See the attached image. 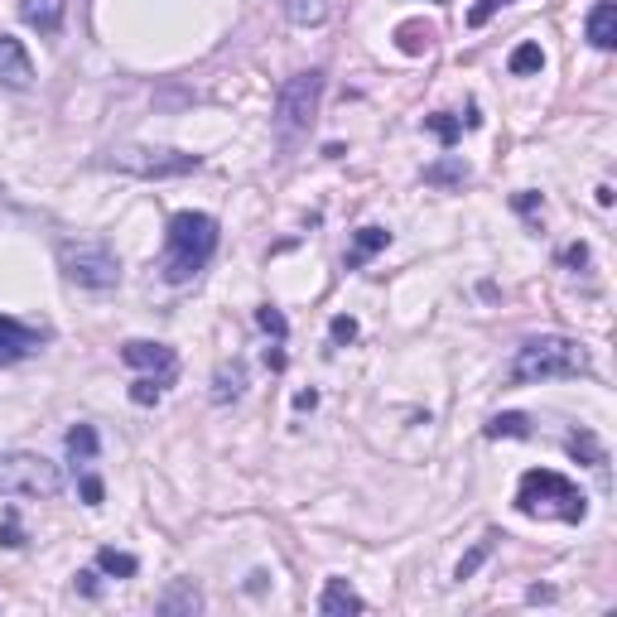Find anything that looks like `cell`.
<instances>
[{"label": "cell", "mask_w": 617, "mask_h": 617, "mask_svg": "<svg viewBox=\"0 0 617 617\" xmlns=\"http://www.w3.org/2000/svg\"><path fill=\"white\" fill-rule=\"evenodd\" d=\"M391 242V232H386V227H362V232H357V242H352V256H348V266L357 270L362 266V261H367V256H376V251H381V246Z\"/></svg>", "instance_id": "17"}, {"label": "cell", "mask_w": 617, "mask_h": 617, "mask_svg": "<svg viewBox=\"0 0 617 617\" xmlns=\"http://www.w3.org/2000/svg\"><path fill=\"white\" fill-rule=\"evenodd\" d=\"M29 82H34V63H29L25 44H20V39H10V34H0V87L25 92Z\"/></svg>", "instance_id": "10"}, {"label": "cell", "mask_w": 617, "mask_h": 617, "mask_svg": "<svg viewBox=\"0 0 617 617\" xmlns=\"http://www.w3.org/2000/svg\"><path fill=\"white\" fill-rule=\"evenodd\" d=\"M58 266L82 290H111L121 280V261L107 242H63L58 246Z\"/></svg>", "instance_id": "6"}, {"label": "cell", "mask_w": 617, "mask_h": 617, "mask_svg": "<svg viewBox=\"0 0 617 617\" xmlns=\"http://www.w3.org/2000/svg\"><path fill=\"white\" fill-rule=\"evenodd\" d=\"M97 569H102V574H111V579H131L135 569H140V560H135V555H126V550H97Z\"/></svg>", "instance_id": "18"}, {"label": "cell", "mask_w": 617, "mask_h": 617, "mask_svg": "<svg viewBox=\"0 0 617 617\" xmlns=\"http://www.w3.org/2000/svg\"><path fill=\"white\" fill-rule=\"evenodd\" d=\"M396 44H401V54H425V49H430L434 44V29L430 25H420V20H405L401 29H396Z\"/></svg>", "instance_id": "16"}, {"label": "cell", "mask_w": 617, "mask_h": 617, "mask_svg": "<svg viewBox=\"0 0 617 617\" xmlns=\"http://www.w3.org/2000/svg\"><path fill=\"white\" fill-rule=\"evenodd\" d=\"M295 405H299V410H314V405H319V396H314V391H299Z\"/></svg>", "instance_id": "36"}, {"label": "cell", "mask_w": 617, "mask_h": 617, "mask_svg": "<svg viewBox=\"0 0 617 617\" xmlns=\"http://www.w3.org/2000/svg\"><path fill=\"white\" fill-rule=\"evenodd\" d=\"M78 589L87 593V598H97V574H92V569H82L78 574Z\"/></svg>", "instance_id": "34"}, {"label": "cell", "mask_w": 617, "mask_h": 617, "mask_svg": "<svg viewBox=\"0 0 617 617\" xmlns=\"http://www.w3.org/2000/svg\"><path fill=\"white\" fill-rule=\"evenodd\" d=\"M516 511L521 516H540V521H564V526H579L589 516V497L569 483L555 468H531L521 473L516 483Z\"/></svg>", "instance_id": "3"}, {"label": "cell", "mask_w": 617, "mask_h": 617, "mask_svg": "<svg viewBox=\"0 0 617 617\" xmlns=\"http://www.w3.org/2000/svg\"><path fill=\"white\" fill-rule=\"evenodd\" d=\"M319 97H323V68L295 73V78L280 87V97H275V135H280L285 150L309 135L314 116H319Z\"/></svg>", "instance_id": "4"}, {"label": "cell", "mask_w": 617, "mask_h": 617, "mask_svg": "<svg viewBox=\"0 0 617 617\" xmlns=\"http://www.w3.org/2000/svg\"><path fill=\"white\" fill-rule=\"evenodd\" d=\"M111 169L121 174H135V179H184L198 169V155H184V150H150V145H116L107 155Z\"/></svg>", "instance_id": "7"}, {"label": "cell", "mask_w": 617, "mask_h": 617, "mask_svg": "<svg viewBox=\"0 0 617 617\" xmlns=\"http://www.w3.org/2000/svg\"><path fill=\"white\" fill-rule=\"evenodd\" d=\"M164 386H169L164 376H140V381L131 386V401H135V405H160Z\"/></svg>", "instance_id": "25"}, {"label": "cell", "mask_w": 617, "mask_h": 617, "mask_svg": "<svg viewBox=\"0 0 617 617\" xmlns=\"http://www.w3.org/2000/svg\"><path fill=\"white\" fill-rule=\"evenodd\" d=\"M589 372V352L584 343L564 338V333H540L526 338L507 367V386H536V381H560V376Z\"/></svg>", "instance_id": "2"}, {"label": "cell", "mask_w": 617, "mask_h": 617, "mask_svg": "<svg viewBox=\"0 0 617 617\" xmlns=\"http://www.w3.org/2000/svg\"><path fill=\"white\" fill-rule=\"evenodd\" d=\"M425 126L439 135V145H454L458 135H463V121H454L449 111H434V116H425Z\"/></svg>", "instance_id": "26"}, {"label": "cell", "mask_w": 617, "mask_h": 617, "mask_svg": "<svg viewBox=\"0 0 617 617\" xmlns=\"http://www.w3.org/2000/svg\"><path fill=\"white\" fill-rule=\"evenodd\" d=\"M82 502H87V507H97V502H102V478H92V473L82 478Z\"/></svg>", "instance_id": "32"}, {"label": "cell", "mask_w": 617, "mask_h": 617, "mask_svg": "<svg viewBox=\"0 0 617 617\" xmlns=\"http://www.w3.org/2000/svg\"><path fill=\"white\" fill-rule=\"evenodd\" d=\"M63 492V468L44 454L10 449L0 454V497H58Z\"/></svg>", "instance_id": "5"}, {"label": "cell", "mask_w": 617, "mask_h": 617, "mask_svg": "<svg viewBox=\"0 0 617 617\" xmlns=\"http://www.w3.org/2000/svg\"><path fill=\"white\" fill-rule=\"evenodd\" d=\"M492 545H497V536H483V540H478V545H473V550L458 560V579H473V574L483 569V560L492 555Z\"/></svg>", "instance_id": "24"}, {"label": "cell", "mask_w": 617, "mask_h": 617, "mask_svg": "<svg viewBox=\"0 0 617 617\" xmlns=\"http://www.w3.org/2000/svg\"><path fill=\"white\" fill-rule=\"evenodd\" d=\"M242 386H246V367H242V362H232V367H217L213 401H217V405L237 401V396H242Z\"/></svg>", "instance_id": "15"}, {"label": "cell", "mask_w": 617, "mask_h": 617, "mask_svg": "<svg viewBox=\"0 0 617 617\" xmlns=\"http://www.w3.org/2000/svg\"><path fill=\"white\" fill-rule=\"evenodd\" d=\"M516 208H521V213H536V208H540V193H516Z\"/></svg>", "instance_id": "35"}, {"label": "cell", "mask_w": 617, "mask_h": 617, "mask_svg": "<svg viewBox=\"0 0 617 617\" xmlns=\"http://www.w3.org/2000/svg\"><path fill=\"white\" fill-rule=\"evenodd\" d=\"M564 261H569V266H584V261H589V246H584V242H574L569 251H564Z\"/></svg>", "instance_id": "33"}, {"label": "cell", "mask_w": 617, "mask_h": 617, "mask_svg": "<svg viewBox=\"0 0 617 617\" xmlns=\"http://www.w3.org/2000/svg\"><path fill=\"white\" fill-rule=\"evenodd\" d=\"M0 545H5V550H20V545H25V531L15 526V511H10L5 526H0Z\"/></svg>", "instance_id": "31"}, {"label": "cell", "mask_w": 617, "mask_h": 617, "mask_svg": "<svg viewBox=\"0 0 617 617\" xmlns=\"http://www.w3.org/2000/svg\"><path fill=\"white\" fill-rule=\"evenodd\" d=\"M584 34H589V44L593 49H617V5L613 0H598L589 10V25H584Z\"/></svg>", "instance_id": "13"}, {"label": "cell", "mask_w": 617, "mask_h": 617, "mask_svg": "<svg viewBox=\"0 0 617 617\" xmlns=\"http://www.w3.org/2000/svg\"><path fill=\"white\" fill-rule=\"evenodd\" d=\"M502 5H507V0H478V5L468 10V25H473V29H478V25H487V20H492V15H497Z\"/></svg>", "instance_id": "29"}, {"label": "cell", "mask_w": 617, "mask_h": 617, "mask_svg": "<svg viewBox=\"0 0 617 617\" xmlns=\"http://www.w3.org/2000/svg\"><path fill=\"white\" fill-rule=\"evenodd\" d=\"M507 68L516 73V78H531V73H540L545 68V54H540V44H516L507 58Z\"/></svg>", "instance_id": "20"}, {"label": "cell", "mask_w": 617, "mask_h": 617, "mask_svg": "<svg viewBox=\"0 0 617 617\" xmlns=\"http://www.w3.org/2000/svg\"><path fill=\"white\" fill-rule=\"evenodd\" d=\"M328 333H333V343H352V338H357V319L338 314V319L328 323Z\"/></svg>", "instance_id": "30"}, {"label": "cell", "mask_w": 617, "mask_h": 617, "mask_svg": "<svg viewBox=\"0 0 617 617\" xmlns=\"http://www.w3.org/2000/svg\"><path fill=\"white\" fill-rule=\"evenodd\" d=\"M39 348H44V333L39 328L0 314V367H10V362H20V357H29V352H39Z\"/></svg>", "instance_id": "9"}, {"label": "cell", "mask_w": 617, "mask_h": 617, "mask_svg": "<svg viewBox=\"0 0 617 617\" xmlns=\"http://www.w3.org/2000/svg\"><path fill=\"white\" fill-rule=\"evenodd\" d=\"M531 439V420L526 415H492L487 420V439Z\"/></svg>", "instance_id": "22"}, {"label": "cell", "mask_w": 617, "mask_h": 617, "mask_svg": "<svg viewBox=\"0 0 617 617\" xmlns=\"http://www.w3.org/2000/svg\"><path fill=\"white\" fill-rule=\"evenodd\" d=\"M285 15L295 20V25H323V15H328V5L323 0H285Z\"/></svg>", "instance_id": "23"}, {"label": "cell", "mask_w": 617, "mask_h": 617, "mask_svg": "<svg viewBox=\"0 0 617 617\" xmlns=\"http://www.w3.org/2000/svg\"><path fill=\"white\" fill-rule=\"evenodd\" d=\"M468 179V169L463 164H434V169H425V184H463Z\"/></svg>", "instance_id": "27"}, {"label": "cell", "mask_w": 617, "mask_h": 617, "mask_svg": "<svg viewBox=\"0 0 617 617\" xmlns=\"http://www.w3.org/2000/svg\"><path fill=\"white\" fill-rule=\"evenodd\" d=\"M213 251H217V217L184 208V213L169 217L160 275L169 280V285H188V280L203 275V266L213 261Z\"/></svg>", "instance_id": "1"}, {"label": "cell", "mask_w": 617, "mask_h": 617, "mask_svg": "<svg viewBox=\"0 0 617 617\" xmlns=\"http://www.w3.org/2000/svg\"><path fill=\"white\" fill-rule=\"evenodd\" d=\"M68 15V0H20V20L39 34H58Z\"/></svg>", "instance_id": "12"}, {"label": "cell", "mask_w": 617, "mask_h": 617, "mask_svg": "<svg viewBox=\"0 0 617 617\" xmlns=\"http://www.w3.org/2000/svg\"><path fill=\"white\" fill-rule=\"evenodd\" d=\"M155 613H160V617H193V613H203V593L193 589V579H174V584L155 598Z\"/></svg>", "instance_id": "11"}, {"label": "cell", "mask_w": 617, "mask_h": 617, "mask_svg": "<svg viewBox=\"0 0 617 617\" xmlns=\"http://www.w3.org/2000/svg\"><path fill=\"white\" fill-rule=\"evenodd\" d=\"M121 362L126 367H140V372H155V376H174V367H179V357H174V348H164V343H145V338H131L126 348H121Z\"/></svg>", "instance_id": "8"}, {"label": "cell", "mask_w": 617, "mask_h": 617, "mask_svg": "<svg viewBox=\"0 0 617 617\" xmlns=\"http://www.w3.org/2000/svg\"><path fill=\"white\" fill-rule=\"evenodd\" d=\"M367 603L357 598V589H352L348 579H328L323 584V598H319V613L323 617H348V613H362Z\"/></svg>", "instance_id": "14"}, {"label": "cell", "mask_w": 617, "mask_h": 617, "mask_svg": "<svg viewBox=\"0 0 617 617\" xmlns=\"http://www.w3.org/2000/svg\"><path fill=\"white\" fill-rule=\"evenodd\" d=\"M256 323H261L266 333H275V338H285V333H290V323H285V314H280L275 304H266V309H256Z\"/></svg>", "instance_id": "28"}, {"label": "cell", "mask_w": 617, "mask_h": 617, "mask_svg": "<svg viewBox=\"0 0 617 617\" xmlns=\"http://www.w3.org/2000/svg\"><path fill=\"white\" fill-rule=\"evenodd\" d=\"M68 458L73 463H92L97 458V430L92 425H73L68 430Z\"/></svg>", "instance_id": "19"}, {"label": "cell", "mask_w": 617, "mask_h": 617, "mask_svg": "<svg viewBox=\"0 0 617 617\" xmlns=\"http://www.w3.org/2000/svg\"><path fill=\"white\" fill-rule=\"evenodd\" d=\"M569 454H574V458H584L589 468H603V463H608L603 444H598V439H593L589 430H574V434H569Z\"/></svg>", "instance_id": "21"}]
</instances>
